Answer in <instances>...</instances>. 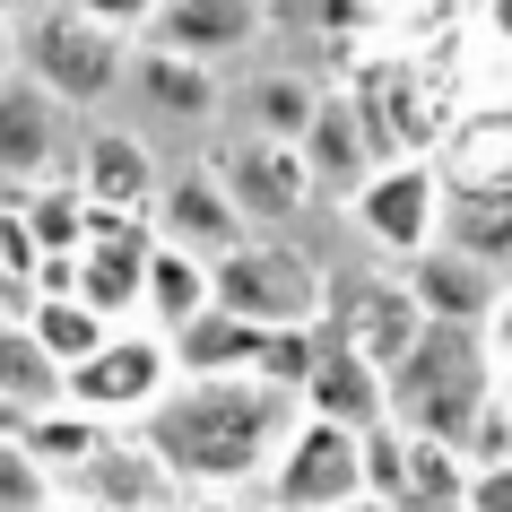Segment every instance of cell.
I'll use <instances>...</instances> for the list:
<instances>
[{
	"label": "cell",
	"mask_w": 512,
	"mask_h": 512,
	"mask_svg": "<svg viewBox=\"0 0 512 512\" xmlns=\"http://www.w3.org/2000/svg\"><path fill=\"white\" fill-rule=\"evenodd\" d=\"M270 35V0H165L148 44H174L191 61H235Z\"/></svg>",
	"instance_id": "obj_14"
},
{
	"label": "cell",
	"mask_w": 512,
	"mask_h": 512,
	"mask_svg": "<svg viewBox=\"0 0 512 512\" xmlns=\"http://www.w3.org/2000/svg\"><path fill=\"white\" fill-rule=\"evenodd\" d=\"M408 287H417V304H426V322H478L486 330V313H495V270L486 261H469L460 243H434V252H417L408 261Z\"/></svg>",
	"instance_id": "obj_18"
},
{
	"label": "cell",
	"mask_w": 512,
	"mask_h": 512,
	"mask_svg": "<svg viewBox=\"0 0 512 512\" xmlns=\"http://www.w3.org/2000/svg\"><path fill=\"white\" fill-rule=\"evenodd\" d=\"M486 348H495V356L512 365V287L495 296V313H486Z\"/></svg>",
	"instance_id": "obj_34"
},
{
	"label": "cell",
	"mask_w": 512,
	"mask_h": 512,
	"mask_svg": "<svg viewBox=\"0 0 512 512\" xmlns=\"http://www.w3.org/2000/svg\"><path fill=\"white\" fill-rule=\"evenodd\" d=\"M0 391L18 408H53V400H70V374H61V356L35 339V322L27 313H9L0 304Z\"/></svg>",
	"instance_id": "obj_24"
},
{
	"label": "cell",
	"mask_w": 512,
	"mask_h": 512,
	"mask_svg": "<svg viewBox=\"0 0 512 512\" xmlns=\"http://www.w3.org/2000/svg\"><path fill=\"white\" fill-rule=\"evenodd\" d=\"M70 105L35 70H9L0 79V191H27V183H53V174H79L70 165Z\"/></svg>",
	"instance_id": "obj_8"
},
{
	"label": "cell",
	"mask_w": 512,
	"mask_h": 512,
	"mask_svg": "<svg viewBox=\"0 0 512 512\" xmlns=\"http://www.w3.org/2000/svg\"><path fill=\"white\" fill-rule=\"evenodd\" d=\"M79 183H87V200H105V209H148L157 217V200H165L157 148H148L139 131H122V122L79 131Z\"/></svg>",
	"instance_id": "obj_15"
},
{
	"label": "cell",
	"mask_w": 512,
	"mask_h": 512,
	"mask_svg": "<svg viewBox=\"0 0 512 512\" xmlns=\"http://www.w3.org/2000/svg\"><path fill=\"white\" fill-rule=\"evenodd\" d=\"M443 209H452V183H443L434 157H391L374 183L356 191V226L382 252H400V261H417V252L443 243Z\"/></svg>",
	"instance_id": "obj_7"
},
{
	"label": "cell",
	"mask_w": 512,
	"mask_h": 512,
	"mask_svg": "<svg viewBox=\"0 0 512 512\" xmlns=\"http://www.w3.org/2000/svg\"><path fill=\"white\" fill-rule=\"evenodd\" d=\"M53 512H113V504H96V495H61Z\"/></svg>",
	"instance_id": "obj_38"
},
{
	"label": "cell",
	"mask_w": 512,
	"mask_h": 512,
	"mask_svg": "<svg viewBox=\"0 0 512 512\" xmlns=\"http://www.w3.org/2000/svg\"><path fill=\"white\" fill-rule=\"evenodd\" d=\"M18 209H27L35 243H44V261H79L87 252V217H96V200H87L79 174H53V183H27V191H9Z\"/></svg>",
	"instance_id": "obj_25"
},
{
	"label": "cell",
	"mask_w": 512,
	"mask_h": 512,
	"mask_svg": "<svg viewBox=\"0 0 512 512\" xmlns=\"http://www.w3.org/2000/svg\"><path fill=\"white\" fill-rule=\"evenodd\" d=\"M261 339H270L261 322H243V313H226V304H209L200 322L174 330V374H261Z\"/></svg>",
	"instance_id": "obj_21"
},
{
	"label": "cell",
	"mask_w": 512,
	"mask_h": 512,
	"mask_svg": "<svg viewBox=\"0 0 512 512\" xmlns=\"http://www.w3.org/2000/svg\"><path fill=\"white\" fill-rule=\"evenodd\" d=\"M469 512H512V460H486L469 478Z\"/></svg>",
	"instance_id": "obj_33"
},
{
	"label": "cell",
	"mask_w": 512,
	"mask_h": 512,
	"mask_svg": "<svg viewBox=\"0 0 512 512\" xmlns=\"http://www.w3.org/2000/svg\"><path fill=\"white\" fill-rule=\"evenodd\" d=\"M131 87L157 113H174V122H209V113H217V70H209V61H191V53H174V44H139Z\"/></svg>",
	"instance_id": "obj_22"
},
{
	"label": "cell",
	"mask_w": 512,
	"mask_h": 512,
	"mask_svg": "<svg viewBox=\"0 0 512 512\" xmlns=\"http://www.w3.org/2000/svg\"><path fill=\"white\" fill-rule=\"evenodd\" d=\"M79 9H87V18H105V27H122V35H148L165 0H79Z\"/></svg>",
	"instance_id": "obj_32"
},
{
	"label": "cell",
	"mask_w": 512,
	"mask_h": 512,
	"mask_svg": "<svg viewBox=\"0 0 512 512\" xmlns=\"http://www.w3.org/2000/svg\"><path fill=\"white\" fill-rule=\"evenodd\" d=\"M452 9H469V18H486V0H452Z\"/></svg>",
	"instance_id": "obj_39"
},
{
	"label": "cell",
	"mask_w": 512,
	"mask_h": 512,
	"mask_svg": "<svg viewBox=\"0 0 512 512\" xmlns=\"http://www.w3.org/2000/svg\"><path fill=\"white\" fill-rule=\"evenodd\" d=\"M296 426H304V400L261 374H183L139 417V434L165 452V469L191 486H226V478L270 469Z\"/></svg>",
	"instance_id": "obj_1"
},
{
	"label": "cell",
	"mask_w": 512,
	"mask_h": 512,
	"mask_svg": "<svg viewBox=\"0 0 512 512\" xmlns=\"http://www.w3.org/2000/svg\"><path fill=\"white\" fill-rule=\"evenodd\" d=\"M157 235H165V243H191V252H209V261H226L235 243H252V209L226 191V174H217V165H191V174H174V183H165Z\"/></svg>",
	"instance_id": "obj_12"
},
{
	"label": "cell",
	"mask_w": 512,
	"mask_h": 512,
	"mask_svg": "<svg viewBox=\"0 0 512 512\" xmlns=\"http://www.w3.org/2000/svg\"><path fill=\"white\" fill-rule=\"evenodd\" d=\"M217 304L243 313V322H261V330H322L330 278H322V261H313L304 243L252 235V243H235V252L217 261Z\"/></svg>",
	"instance_id": "obj_4"
},
{
	"label": "cell",
	"mask_w": 512,
	"mask_h": 512,
	"mask_svg": "<svg viewBox=\"0 0 512 512\" xmlns=\"http://www.w3.org/2000/svg\"><path fill=\"white\" fill-rule=\"evenodd\" d=\"M365 495H374L365 486V426H339V417L304 408V426L278 452V504L287 512H348Z\"/></svg>",
	"instance_id": "obj_5"
},
{
	"label": "cell",
	"mask_w": 512,
	"mask_h": 512,
	"mask_svg": "<svg viewBox=\"0 0 512 512\" xmlns=\"http://www.w3.org/2000/svg\"><path fill=\"white\" fill-rule=\"evenodd\" d=\"M131 61H139V44L122 27H105V18H87L79 0H44L27 18V70L70 113H96L113 87L131 79Z\"/></svg>",
	"instance_id": "obj_3"
},
{
	"label": "cell",
	"mask_w": 512,
	"mask_h": 512,
	"mask_svg": "<svg viewBox=\"0 0 512 512\" xmlns=\"http://www.w3.org/2000/svg\"><path fill=\"white\" fill-rule=\"evenodd\" d=\"M313 365H322V330H270L261 339V382H278V391H296L313 382Z\"/></svg>",
	"instance_id": "obj_30"
},
{
	"label": "cell",
	"mask_w": 512,
	"mask_h": 512,
	"mask_svg": "<svg viewBox=\"0 0 512 512\" xmlns=\"http://www.w3.org/2000/svg\"><path fill=\"white\" fill-rule=\"evenodd\" d=\"M356 105H365V122H374L382 157H434L443 131H452V113L434 105V87H426L417 61H374V70L356 79Z\"/></svg>",
	"instance_id": "obj_10"
},
{
	"label": "cell",
	"mask_w": 512,
	"mask_h": 512,
	"mask_svg": "<svg viewBox=\"0 0 512 512\" xmlns=\"http://www.w3.org/2000/svg\"><path fill=\"white\" fill-rule=\"evenodd\" d=\"M18 443H27L53 478H79L87 460H96V443H105V417L79 408V400H53V408H35L27 426H18Z\"/></svg>",
	"instance_id": "obj_26"
},
{
	"label": "cell",
	"mask_w": 512,
	"mask_h": 512,
	"mask_svg": "<svg viewBox=\"0 0 512 512\" xmlns=\"http://www.w3.org/2000/svg\"><path fill=\"white\" fill-rule=\"evenodd\" d=\"M174 382H183V374H174V339H165L157 322H148V330L122 322L105 348H96L79 374H70V400L96 408V417H148V408H157Z\"/></svg>",
	"instance_id": "obj_6"
},
{
	"label": "cell",
	"mask_w": 512,
	"mask_h": 512,
	"mask_svg": "<svg viewBox=\"0 0 512 512\" xmlns=\"http://www.w3.org/2000/svg\"><path fill=\"white\" fill-rule=\"evenodd\" d=\"M252 105H261V131L304 139V131H313V113H322V96H313L304 79H261V96H252Z\"/></svg>",
	"instance_id": "obj_31"
},
{
	"label": "cell",
	"mask_w": 512,
	"mask_h": 512,
	"mask_svg": "<svg viewBox=\"0 0 512 512\" xmlns=\"http://www.w3.org/2000/svg\"><path fill=\"white\" fill-rule=\"evenodd\" d=\"M330 339H348V348H365L391 374L408 348H417V330H426V304H417V287L408 278H382V270H348L330 278V313H322Z\"/></svg>",
	"instance_id": "obj_9"
},
{
	"label": "cell",
	"mask_w": 512,
	"mask_h": 512,
	"mask_svg": "<svg viewBox=\"0 0 512 512\" xmlns=\"http://www.w3.org/2000/svg\"><path fill=\"white\" fill-rule=\"evenodd\" d=\"M191 512H235V504H191Z\"/></svg>",
	"instance_id": "obj_40"
},
{
	"label": "cell",
	"mask_w": 512,
	"mask_h": 512,
	"mask_svg": "<svg viewBox=\"0 0 512 512\" xmlns=\"http://www.w3.org/2000/svg\"><path fill=\"white\" fill-rule=\"evenodd\" d=\"M304 408L313 417H339V426H391V374L365 348H348V339L322 330V365L304 382Z\"/></svg>",
	"instance_id": "obj_16"
},
{
	"label": "cell",
	"mask_w": 512,
	"mask_h": 512,
	"mask_svg": "<svg viewBox=\"0 0 512 512\" xmlns=\"http://www.w3.org/2000/svg\"><path fill=\"white\" fill-rule=\"evenodd\" d=\"M9 9H18V0H0V18H9Z\"/></svg>",
	"instance_id": "obj_41"
},
{
	"label": "cell",
	"mask_w": 512,
	"mask_h": 512,
	"mask_svg": "<svg viewBox=\"0 0 512 512\" xmlns=\"http://www.w3.org/2000/svg\"><path fill=\"white\" fill-rule=\"evenodd\" d=\"M148 252H157V235L148 243H87L79 252V296L96 304L105 322L148 313Z\"/></svg>",
	"instance_id": "obj_23"
},
{
	"label": "cell",
	"mask_w": 512,
	"mask_h": 512,
	"mask_svg": "<svg viewBox=\"0 0 512 512\" xmlns=\"http://www.w3.org/2000/svg\"><path fill=\"white\" fill-rule=\"evenodd\" d=\"M217 304V261L209 252H191V243H165L157 235V252H148V322L174 339L183 322H200Z\"/></svg>",
	"instance_id": "obj_20"
},
{
	"label": "cell",
	"mask_w": 512,
	"mask_h": 512,
	"mask_svg": "<svg viewBox=\"0 0 512 512\" xmlns=\"http://www.w3.org/2000/svg\"><path fill=\"white\" fill-rule=\"evenodd\" d=\"M486 35H495V44H512V0H486Z\"/></svg>",
	"instance_id": "obj_36"
},
{
	"label": "cell",
	"mask_w": 512,
	"mask_h": 512,
	"mask_svg": "<svg viewBox=\"0 0 512 512\" xmlns=\"http://www.w3.org/2000/svg\"><path fill=\"white\" fill-rule=\"evenodd\" d=\"M217 174H226V191H235L252 217H296L313 191H322V174H313V157H304V139H278V131H252L235 139L226 157H217Z\"/></svg>",
	"instance_id": "obj_11"
},
{
	"label": "cell",
	"mask_w": 512,
	"mask_h": 512,
	"mask_svg": "<svg viewBox=\"0 0 512 512\" xmlns=\"http://www.w3.org/2000/svg\"><path fill=\"white\" fill-rule=\"evenodd\" d=\"M9 70H27V35L0 18V79H9Z\"/></svg>",
	"instance_id": "obj_35"
},
{
	"label": "cell",
	"mask_w": 512,
	"mask_h": 512,
	"mask_svg": "<svg viewBox=\"0 0 512 512\" xmlns=\"http://www.w3.org/2000/svg\"><path fill=\"white\" fill-rule=\"evenodd\" d=\"M165 486H174V469H165V452L148 443V434H139V443L105 434V443H96V460L79 469V495H96V504H113V512L165 504Z\"/></svg>",
	"instance_id": "obj_19"
},
{
	"label": "cell",
	"mask_w": 512,
	"mask_h": 512,
	"mask_svg": "<svg viewBox=\"0 0 512 512\" xmlns=\"http://www.w3.org/2000/svg\"><path fill=\"white\" fill-rule=\"evenodd\" d=\"M0 512H53V469L18 434H0Z\"/></svg>",
	"instance_id": "obj_29"
},
{
	"label": "cell",
	"mask_w": 512,
	"mask_h": 512,
	"mask_svg": "<svg viewBox=\"0 0 512 512\" xmlns=\"http://www.w3.org/2000/svg\"><path fill=\"white\" fill-rule=\"evenodd\" d=\"M304 157H313V174H322L330 191H365L382 174V139H374V122H365V105H356V87L348 96H322V113H313V131H304Z\"/></svg>",
	"instance_id": "obj_17"
},
{
	"label": "cell",
	"mask_w": 512,
	"mask_h": 512,
	"mask_svg": "<svg viewBox=\"0 0 512 512\" xmlns=\"http://www.w3.org/2000/svg\"><path fill=\"white\" fill-rule=\"evenodd\" d=\"M443 243H460L486 270H504L512 261V200H452L443 209Z\"/></svg>",
	"instance_id": "obj_28"
},
{
	"label": "cell",
	"mask_w": 512,
	"mask_h": 512,
	"mask_svg": "<svg viewBox=\"0 0 512 512\" xmlns=\"http://www.w3.org/2000/svg\"><path fill=\"white\" fill-rule=\"evenodd\" d=\"M27 417H35V408H18V400H9V391H0V434H18V426H27Z\"/></svg>",
	"instance_id": "obj_37"
},
{
	"label": "cell",
	"mask_w": 512,
	"mask_h": 512,
	"mask_svg": "<svg viewBox=\"0 0 512 512\" xmlns=\"http://www.w3.org/2000/svg\"><path fill=\"white\" fill-rule=\"evenodd\" d=\"M495 400V348L478 322H426L417 348L391 365V426L443 434V443H478V417Z\"/></svg>",
	"instance_id": "obj_2"
},
{
	"label": "cell",
	"mask_w": 512,
	"mask_h": 512,
	"mask_svg": "<svg viewBox=\"0 0 512 512\" xmlns=\"http://www.w3.org/2000/svg\"><path fill=\"white\" fill-rule=\"evenodd\" d=\"M434 165H443L452 200H512V105L460 113L434 148Z\"/></svg>",
	"instance_id": "obj_13"
},
{
	"label": "cell",
	"mask_w": 512,
	"mask_h": 512,
	"mask_svg": "<svg viewBox=\"0 0 512 512\" xmlns=\"http://www.w3.org/2000/svg\"><path fill=\"white\" fill-rule=\"evenodd\" d=\"M27 322H35V339L61 356V374H79L87 356H96L113 330H122V322H105L87 296H35V304H27Z\"/></svg>",
	"instance_id": "obj_27"
}]
</instances>
